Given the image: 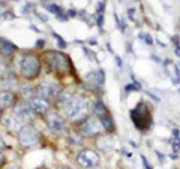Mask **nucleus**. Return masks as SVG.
Listing matches in <instances>:
<instances>
[{
	"label": "nucleus",
	"instance_id": "58836bf2",
	"mask_svg": "<svg viewBox=\"0 0 180 169\" xmlns=\"http://www.w3.org/2000/svg\"><path fill=\"white\" fill-rule=\"evenodd\" d=\"M6 169H20V168H18V166H8Z\"/></svg>",
	"mask_w": 180,
	"mask_h": 169
},
{
	"label": "nucleus",
	"instance_id": "dca6fc26",
	"mask_svg": "<svg viewBox=\"0 0 180 169\" xmlns=\"http://www.w3.org/2000/svg\"><path fill=\"white\" fill-rule=\"evenodd\" d=\"M18 102V96H15L11 90H0V105L5 108H12Z\"/></svg>",
	"mask_w": 180,
	"mask_h": 169
},
{
	"label": "nucleus",
	"instance_id": "e433bc0d",
	"mask_svg": "<svg viewBox=\"0 0 180 169\" xmlns=\"http://www.w3.org/2000/svg\"><path fill=\"white\" fill-rule=\"evenodd\" d=\"M116 62H117V65H119V66H122V60H120V57H117V55H116Z\"/></svg>",
	"mask_w": 180,
	"mask_h": 169
},
{
	"label": "nucleus",
	"instance_id": "bb28decb",
	"mask_svg": "<svg viewBox=\"0 0 180 169\" xmlns=\"http://www.w3.org/2000/svg\"><path fill=\"white\" fill-rule=\"evenodd\" d=\"M171 42L177 47V45H180V36L179 34H174V36H171Z\"/></svg>",
	"mask_w": 180,
	"mask_h": 169
},
{
	"label": "nucleus",
	"instance_id": "423d86ee",
	"mask_svg": "<svg viewBox=\"0 0 180 169\" xmlns=\"http://www.w3.org/2000/svg\"><path fill=\"white\" fill-rule=\"evenodd\" d=\"M17 139L21 147H35L41 142V133L33 124L27 123L18 130Z\"/></svg>",
	"mask_w": 180,
	"mask_h": 169
},
{
	"label": "nucleus",
	"instance_id": "9b49d317",
	"mask_svg": "<svg viewBox=\"0 0 180 169\" xmlns=\"http://www.w3.org/2000/svg\"><path fill=\"white\" fill-rule=\"evenodd\" d=\"M12 112L17 115L18 118L21 120L24 124H27V123H30L32 120L35 118V111L32 109V106H30V103L27 100H18L14 106H12Z\"/></svg>",
	"mask_w": 180,
	"mask_h": 169
},
{
	"label": "nucleus",
	"instance_id": "9d476101",
	"mask_svg": "<svg viewBox=\"0 0 180 169\" xmlns=\"http://www.w3.org/2000/svg\"><path fill=\"white\" fill-rule=\"evenodd\" d=\"M45 123L53 133H62L66 130V117H63L57 111H50L45 115Z\"/></svg>",
	"mask_w": 180,
	"mask_h": 169
},
{
	"label": "nucleus",
	"instance_id": "f03ea898",
	"mask_svg": "<svg viewBox=\"0 0 180 169\" xmlns=\"http://www.w3.org/2000/svg\"><path fill=\"white\" fill-rule=\"evenodd\" d=\"M62 111L68 120H71L74 123H80L86 117H89V100L81 94H72V97L62 108Z\"/></svg>",
	"mask_w": 180,
	"mask_h": 169
},
{
	"label": "nucleus",
	"instance_id": "4c0bfd02",
	"mask_svg": "<svg viewBox=\"0 0 180 169\" xmlns=\"http://www.w3.org/2000/svg\"><path fill=\"white\" fill-rule=\"evenodd\" d=\"M2 118H3V106L0 105V121H2Z\"/></svg>",
	"mask_w": 180,
	"mask_h": 169
},
{
	"label": "nucleus",
	"instance_id": "6e6552de",
	"mask_svg": "<svg viewBox=\"0 0 180 169\" xmlns=\"http://www.w3.org/2000/svg\"><path fill=\"white\" fill-rule=\"evenodd\" d=\"M104 84H105V72L102 69L92 70L84 78V87L96 94H101V91L104 90Z\"/></svg>",
	"mask_w": 180,
	"mask_h": 169
},
{
	"label": "nucleus",
	"instance_id": "a211bd4d",
	"mask_svg": "<svg viewBox=\"0 0 180 169\" xmlns=\"http://www.w3.org/2000/svg\"><path fill=\"white\" fill-rule=\"evenodd\" d=\"M17 52L15 44H12L11 40H8L6 37H0V54L3 57H11Z\"/></svg>",
	"mask_w": 180,
	"mask_h": 169
},
{
	"label": "nucleus",
	"instance_id": "7ed1b4c3",
	"mask_svg": "<svg viewBox=\"0 0 180 169\" xmlns=\"http://www.w3.org/2000/svg\"><path fill=\"white\" fill-rule=\"evenodd\" d=\"M129 115H131V120H132L134 126L141 133H146L147 130L152 129V126H153L152 106H149L146 102H140L135 108H132L129 111Z\"/></svg>",
	"mask_w": 180,
	"mask_h": 169
},
{
	"label": "nucleus",
	"instance_id": "4468645a",
	"mask_svg": "<svg viewBox=\"0 0 180 169\" xmlns=\"http://www.w3.org/2000/svg\"><path fill=\"white\" fill-rule=\"evenodd\" d=\"M162 66L165 70H168L170 69V72H167L168 75H170V78H171V81H173V84L174 85H179L180 84V68L173 62V60H170V58H165L164 62H162Z\"/></svg>",
	"mask_w": 180,
	"mask_h": 169
},
{
	"label": "nucleus",
	"instance_id": "473e14b6",
	"mask_svg": "<svg viewBox=\"0 0 180 169\" xmlns=\"http://www.w3.org/2000/svg\"><path fill=\"white\" fill-rule=\"evenodd\" d=\"M174 55H176V57H179V58H180V45H177V47L174 48Z\"/></svg>",
	"mask_w": 180,
	"mask_h": 169
},
{
	"label": "nucleus",
	"instance_id": "39448f33",
	"mask_svg": "<svg viewBox=\"0 0 180 169\" xmlns=\"http://www.w3.org/2000/svg\"><path fill=\"white\" fill-rule=\"evenodd\" d=\"M78 130L81 132V135L84 138H98L105 132L104 127H102L101 120L96 115H89L83 121H80L78 123Z\"/></svg>",
	"mask_w": 180,
	"mask_h": 169
},
{
	"label": "nucleus",
	"instance_id": "4be33fe9",
	"mask_svg": "<svg viewBox=\"0 0 180 169\" xmlns=\"http://www.w3.org/2000/svg\"><path fill=\"white\" fill-rule=\"evenodd\" d=\"M140 90H141V84H140L138 81H134L132 84H128L125 87L126 93H129V91H140Z\"/></svg>",
	"mask_w": 180,
	"mask_h": 169
},
{
	"label": "nucleus",
	"instance_id": "ea45409f",
	"mask_svg": "<svg viewBox=\"0 0 180 169\" xmlns=\"http://www.w3.org/2000/svg\"><path fill=\"white\" fill-rule=\"evenodd\" d=\"M57 169H69V168H57Z\"/></svg>",
	"mask_w": 180,
	"mask_h": 169
},
{
	"label": "nucleus",
	"instance_id": "72a5a7b5",
	"mask_svg": "<svg viewBox=\"0 0 180 169\" xmlns=\"http://www.w3.org/2000/svg\"><path fill=\"white\" fill-rule=\"evenodd\" d=\"M5 147H6V144H5V141H3V138L0 136V150H3Z\"/></svg>",
	"mask_w": 180,
	"mask_h": 169
},
{
	"label": "nucleus",
	"instance_id": "5701e85b",
	"mask_svg": "<svg viewBox=\"0 0 180 169\" xmlns=\"http://www.w3.org/2000/svg\"><path fill=\"white\" fill-rule=\"evenodd\" d=\"M51 34H53L54 39L57 40V45H59V48H62V50H63V48H66V42H65V40H63V39L60 37V34L56 33V32H53Z\"/></svg>",
	"mask_w": 180,
	"mask_h": 169
},
{
	"label": "nucleus",
	"instance_id": "412c9836",
	"mask_svg": "<svg viewBox=\"0 0 180 169\" xmlns=\"http://www.w3.org/2000/svg\"><path fill=\"white\" fill-rule=\"evenodd\" d=\"M83 138H84V136L81 135L80 130H71V132L68 133V139H69V142H71L72 145H81Z\"/></svg>",
	"mask_w": 180,
	"mask_h": 169
},
{
	"label": "nucleus",
	"instance_id": "f257e3e1",
	"mask_svg": "<svg viewBox=\"0 0 180 169\" xmlns=\"http://www.w3.org/2000/svg\"><path fill=\"white\" fill-rule=\"evenodd\" d=\"M44 62L47 63V66L50 69V72L57 73V75H68L74 73V66L69 58V55H66L62 51H45L44 52Z\"/></svg>",
	"mask_w": 180,
	"mask_h": 169
},
{
	"label": "nucleus",
	"instance_id": "c756f323",
	"mask_svg": "<svg viewBox=\"0 0 180 169\" xmlns=\"http://www.w3.org/2000/svg\"><path fill=\"white\" fill-rule=\"evenodd\" d=\"M44 45H45V42H44L42 39H39V40L36 42V47H38V50H42V48H44Z\"/></svg>",
	"mask_w": 180,
	"mask_h": 169
},
{
	"label": "nucleus",
	"instance_id": "20e7f679",
	"mask_svg": "<svg viewBox=\"0 0 180 169\" xmlns=\"http://www.w3.org/2000/svg\"><path fill=\"white\" fill-rule=\"evenodd\" d=\"M41 69H42V62H41V57L38 54L29 52V54H26L21 58L20 73H21V76L26 81H33V79H36L39 76V73H41Z\"/></svg>",
	"mask_w": 180,
	"mask_h": 169
},
{
	"label": "nucleus",
	"instance_id": "1a4fd4ad",
	"mask_svg": "<svg viewBox=\"0 0 180 169\" xmlns=\"http://www.w3.org/2000/svg\"><path fill=\"white\" fill-rule=\"evenodd\" d=\"M99 162H101V157L95 150L83 148L77 154V163L86 169H95L99 165Z\"/></svg>",
	"mask_w": 180,
	"mask_h": 169
},
{
	"label": "nucleus",
	"instance_id": "a878e982",
	"mask_svg": "<svg viewBox=\"0 0 180 169\" xmlns=\"http://www.w3.org/2000/svg\"><path fill=\"white\" fill-rule=\"evenodd\" d=\"M140 157H141V162H143V165H144V169H153V168H152V165H150V163L147 162L146 156H143V154H141Z\"/></svg>",
	"mask_w": 180,
	"mask_h": 169
},
{
	"label": "nucleus",
	"instance_id": "b1692460",
	"mask_svg": "<svg viewBox=\"0 0 180 169\" xmlns=\"http://www.w3.org/2000/svg\"><path fill=\"white\" fill-rule=\"evenodd\" d=\"M171 150H173V153H180V138H173Z\"/></svg>",
	"mask_w": 180,
	"mask_h": 169
},
{
	"label": "nucleus",
	"instance_id": "393cba45",
	"mask_svg": "<svg viewBox=\"0 0 180 169\" xmlns=\"http://www.w3.org/2000/svg\"><path fill=\"white\" fill-rule=\"evenodd\" d=\"M140 39H141V40H144L147 45H152V44H153V39H152V36H150V34L140 33Z\"/></svg>",
	"mask_w": 180,
	"mask_h": 169
},
{
	"label": "nucleus",
	"instance_id": "ddd939ff",
	"mask_svg": "<svg viewBox=\"0 0 180 169\" xmlns=\"http://www.w3.org/2000/svg\"><path fill=\"white\" fill-rule=\"evenodd\" d=\"M2 124H3V127H5L8 132H17V133H18V130L24 126V123L18 118L14 112L3 115V118H2Z\"/></svg>",
	"mask_w": 180,
	"mask_h": 169
},
{
	"label": "nucleus",
	"instance_id": "f704fd0d",
	"mask_svg": "<svg viewBox=\"0 0 180 169\" xmlns=\"http://www.w3.org/2000/svg\"><path fill=\"white\" fill-rule=\"evenodd\" d=\"M134 12H135L134 9H129V11H128V15H129V18H131V19H134Z\"/></svg>",
	"mask_w": 180,
	"mask_h": 169
},
{
	"label": "nucleus",
	"instance_id": "f3484780",
	"mask_svg": "<svg viewBox=\"0 0 180 169\" xmlns=\"http://www.w3.org/2000/svg\"><path fill=\"white\" fill-rule=\"evenodd\" d=\"M92 114L96 115L98 118H101V117H104V115L110 114L107 105L104 103V100H102L101 97H96V99L93 100V103H92Z\"/></svg>",
	"mask_w": 180,
	"mask_h": 169
},
{
	"label": "nucleus",
	"instance_id": "cd10ccee",
	"mask_svg": "<svg viewBox=\"0 0 180 169\" xmlns=\"http://www.w3.org/2000/svg\"><path fill=\"white\" fill-rule=\"evenodd\" d=\"M156 156H158V159H159V162H161V163H165V162H167L165 154H162L161 151H156Z\"/></svg>",
	"mask_w": 180,
	"mask_h": 169
},
{
	"label": "nucleus",
	"instance_id": "a19ab883",
	"mask_svg": "<svg viewBox=\"0 0 180 169\" xmlns=\"http://www.w3.org/2000/svg\"><path fill=\"white\" fill-rule=\"evenodd\" d=\"M12 2H17V0H12Z\"/></svg>",
	"mask_w": 180,
	"mask_h": 169
},
{
	"label": "nucleus",
	"instance_id": "f8f14e48",
	"mask_svg": "<svg viewBox=\"0 0 180 169\" xmlns=\"http://www.w3.org/2000/svg\"><path fill=\"white\" fill-rule=\"evenodd\" d=\"M27 102L30 103V106L35 111L36 115H44L45 117L51 111V102L44 99V97H41V96H38V94H35L32 99H29Z\"/></svg>",
	"mask_w": 180,
	"mask_h": 169
},
{
	"label": "nucleus",
	"instance_id": "79ce46f5",
	"mask_svg": "<svg viewBox=\"0 0 180 169\" xmlns=\"http://www.w3.org/2000/svg\"><path fill=\"white\" fill-rule=\"evenodd\" d=\"M179 91H180V88H179Z\"/></svg>",
	"mask_w": 180,
	"mask_h": 169
},
{
	"label": "nucleus",
	"instance_id": "c9c22d12",
	"mask_svg": "<svg viewBox=\"0 0 180 169\" xmlns=\"http://www.w3.org/2000/svg\"><path fill=\"white\" fill-rule=\"evenodd\" d=\"M3 165H5V156L0 153V166H3Z\"/></svg>",
	"mask_w": 180,
	"mask_h": 169
},
{
	"label": "nucleus",
	"instance_id": "6ab92c4d",
	"mask_svg": "<svg viewBox=\"0 0 180 169\" xmlns=\"http://www.w3.org/2000/svg\"><path fill=\"white\" fill-rule=\"evenodd\" d=\"M99 120H101V123H102V127H104L105 133L113 135V133L116 132V123H114V118H113L111 114H107V115L101 117Z\"/></svg>",
	"mask_w": 180,
	"mask_h": 169
},
{
	"label": "nucleus",
	"instance_id": "2f4dec72",
	"mask_svg": "<svg viewBox=\"0 0 180 169\" xmlns=\"http://www.w3.org/2000/svg\"><path fill=\"white\" fill-rule=\"evenodd\" d=\"M173 138H180V130L179 129H173Z\"/></svg>",
	"mask_w": 180,
	"mask_h": 169
},
{
	"label": "nucleus",
	"instance_id": "7c9ffc66",
	"mask_svg": "<svg viewBox=\"0 0 180 169\" xmlns=\"http://www.w3.org/2000/svg\"><path fill=\"white\" fill-rule=\"evenodd\" d=\"M66 14H68V17H77V15H78V14H77V11H74V9H69Z\"/></svg>",
	"mask_w": 180,
	"mask_h": 169
},
{
	"label": "nucleus",
	"instance_id": "c85d7f7f",
	"mask_svg": "<svg viewBox=\"0 0 180 169\" xmlns=\"http://www.w3.org/2000/svg\"><path fill=\"white\" fill-rule=\"evenodd\" d=\"M96 23H98V27L102 29V26H104V15H102V14L98 15V21H96Z\"/></svg>",
	"mask_w": 180,
	"mask_h": 169
},
{
	"label": "nucleus",
	"instance_id": "2eb2a0df",
	"mask_svg": "<svg viewBox=\"0 0 180 169\" xmlns=\"http://www.w3.org/2000/svg\"><path fill=\"white\" fill-rule=\"evenodd\" d=\"M96 147L101 150L102 153H111L114 150V141H113V136L107 133V135H102L96 138Z\"/></svg>",
	"mask_w": 180,
	"mask_h": 169
},
{
	"label": "nucleus",
	"instance_id": "0eeeda50",
	"mask_svg": "<svg viewBox=\"0 0 180 169\" xmlns=\"http://www.w3.org/2000/svg\"><path fill=\"white\" fill-rule=\"evenodd\" d=\"M63 87L59 84L57 81H48V79H44L41 81L39 84L36 85V94L47 99V100L53 102L57 99V96L62 93Z\"/></svg>",
	"mask_w": 180,
	"mask_h": 169
},
{
	"label": "nucleus",
	"instance_id": "aec40b11",
	"mask_svg": "<svg viewBox=\"0 0 180 169\" xmlns=\"http://www.w3.org/2000/svg\"><path fill=\"white\" fill-rule=\"evenodd\" d=\"M71 97H72V93H71V91H68V90H65V88H63V90H62V93L57 96V99H56L54 102H56V105H57V106L62 109V108H63V106L68 103V100H69Z\"/></svg>",
	"mask_w": 180,
	"mask_h": 169
}]
</instances>
